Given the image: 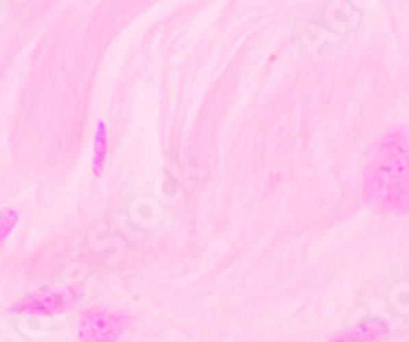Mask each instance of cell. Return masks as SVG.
Returning a JSON list of instances; mask_svg holds the SVG:
<instances>
[{"label":"cell","mask_w":409,"mask_h":342,"mask_svg":"<svg viewBox=\"0 0 409 342\" xmlns=\"http://www.w3.org/2000/svg\"><path fill=\"white\" fill-rule=\"evenodd\" d=\"M367 199L383 211H409V138L397 130L385 136L364 172Z\"/></svg>","instance_id":"obj_1"},{"label":"cell","mask_w":409,"mask_h":342,"mask_svg":"<svg viewBox=\"0 0 409 342\" xmlns=\"http://www.w3.org/2000/svg\"><path fill=\"white\" fill-rule=\"evenodd\" d=\"M129 316L115 310L92 308L80 318L78 337L82 342H115L127 330Z\"/></svg>","instance_id":"obj_2"},{"label":"cell","mask_w":409,"mask_h":342,"mask_svg":"<svg viewBox=\"0 0 409 342\" xmlns=\"http://www.w3.org/2000/svg\"><path fill=\"white\" fill-rule=\"evenodd\" d=\"M74 302H76V293L72 289L62 287V285H51V287H43V289L27 295L25 300L16 302L12 306V312L51 316V314L66 312Z\"/></svg>","instance_id":"obj_3"},{"label":"cell","mask_w":409,"mask_h":342,"mask_svg":"<svg viewBox=\"0 0 409 342\" xmlns=\"http://www.w3.org/2000/svg\"><path fill=\"white\" fill-rule=\"evenodd\" d=\"M389 334V326L381 320H362L354 328L336 334L332 342H381Z\"/></svg>","instance_id":"obj_4"},{"label":"cell","mask_w":409,"mask_h":342,"mask_svg":"<svg viewBox=\"0 0 409 342\" xmlns=\"http://www.w3.org/2000/svg\"><path fill=\"white\" fill-rule=\"evenodd\" d=\"M107 152H109V132L107 123L99 121L97 123V134H95V152H92V171L97 176L103 174L105 162H107Z\"/></svg>","instance_id":"obj_5"},{"label":"cell","mask_w":409,"mask_h":342,"mask_svg":"<svg viewBox=\"0 0 409 342\" xmlns=\"http://www.w3.org/2000/svg\"><path fill=\"white\" fill-rule=\"evenodd\" d=\"M18 221V213L14 209H0V244L8 238Z\"/></svg>","instance_id":"obj_6"}]
</instances>
